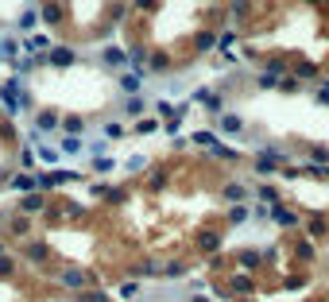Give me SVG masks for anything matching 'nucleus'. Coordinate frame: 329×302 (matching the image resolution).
Segmentation results:
<instances>
[{"mask_svg": "<svg viewBox=\"0 0 329 302\" xmlns=\"http://www.w3.org/2000/svg\"><path fill=\"white\" fill-rule=\"evenodd\" d=\"M194 302H205V298H194Z\"/></svg>", "mask_w": 329, "mask_h": 302, "instance_id": "obj_1", "label": "nucleus"}]
</instances>
